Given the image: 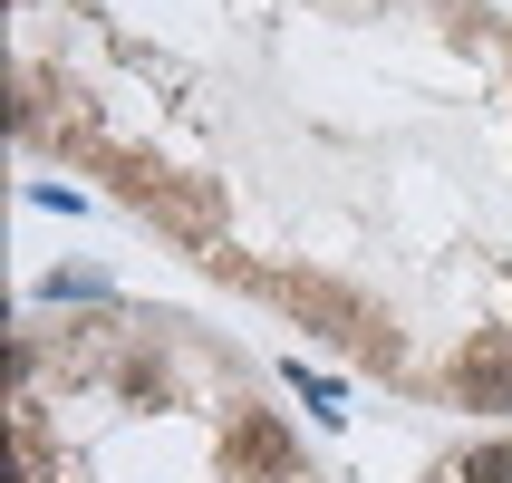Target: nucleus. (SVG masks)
I'll return each instance as SVG.
<instances>
[{
  "label": "nucleus",
  "instance_id": "obj_1",
  "mask_svg": "<svg viewBox=\"0 0 512 483\" xmlns=\"http://www.w3.org/2000/svg\"><path fill=\"white\" fill-rule=\"evenodd\" d=\"M223 455H232V474H252V483H300V455H290V435L271 416H232Z\"/></svg>",
  "mask_w": 512,
  "mask_h": 483
},
{
  "label": "nucleus",
  "instance_id": "obj_2",
  "mask_svg": "<svg viewBox=\"0 0 512 483\" xmlns=\"http://www.w3.org/2000/svg\"><path fill=\"white\" fill-rule=\"evenodd\" d=\"M290 310H300V319H319V339H348V348H377V358H387L377 319L358 310L348 290H329V281H290Z\"/></svg>",
  "mask_w": 512,
  "mask_h": 483
},
{
  "label": "nucleus",
  "instance_id": "obj_3",
  "mask_svg": "<svg viewBox=\"0 0 512 483\" xmlns=\"http://www.w3.org/2000/svg\"><path fill=\"white\" fill-rule=\"evenodd\" d=\"M445 387H455V406H512V339H474L455 358V377H445Z\"/></svg>",
  "mask_w": 512,
  "mask_h": 483
},
{
  "label": "nucleus",
  "instance_id": "obj_4",
  "mask_svg": "<svg viewBox=\"0 0 512 483\" xmlns=\"http://www.w3.org/2000/svg\"><path fill=\"white\" fill-rule=\"evenodd\" d=\"M464 483H512V445H484V455H464Z\"/></svg>",
  "mask_w": 512,
  "mask_h": 483
}]
</instances>
